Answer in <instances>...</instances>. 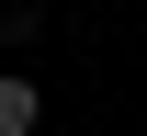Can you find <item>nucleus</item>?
I'll list each match as a JSON object with an SVG mask.
<instances>
[{
	"label": "nucleus",
	"instance_id": "nucleus-1",
	"mask_svg": "<svg viewBox=\"0 0 147 136\" xmlns=\"http://www.w3.org/2000/svg\"><path fill=\"white\" fill-rule=\"evenodd\" d=\"M45 125V102H34V79L23 68H0V136H34Z\"/></svg>",
	"mask_w": 147,
	"mask_h": 136
}]
</instances>
